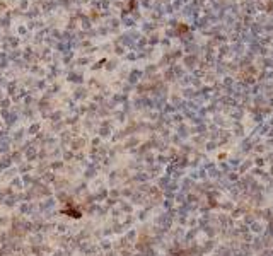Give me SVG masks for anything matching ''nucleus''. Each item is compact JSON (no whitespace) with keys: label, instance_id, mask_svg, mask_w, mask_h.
<instances>
[]
</instances>
